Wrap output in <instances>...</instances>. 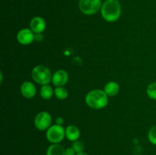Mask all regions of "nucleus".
<instances>
[{"mask_svg": "<svg viewBox=\"0 0 156 155\" xmlns=\"http://www.w3.org/2000/svg\"><path fill=\"white\" fill-rule=\"evenodd\" d=\"M65 150L61 144H52L47 148L46 155H65Z\"/></svg>", "mask_w": 156, "mask_h": 155, "instance_id": "nucleus-13", "label": "nucleus"}, {"mask_svg": "<svg viewBox=\"0 0 156 155\" xmlns=\"http://www.w3.org/2000/svg\"><path fill=\"white\" fill-rule=\"evenodd\" d=\"M54 94L59 100H65L68 97V91L64 87H56L54 90Z\"/></svg>", "mask_w": 156, "mask_h": 155, "instance_id": "nucleus-15", "label": "nucleus"}, {"mask_svg": "<svg viewBox=\"0 0 156 155\" xmlns=\"http://www.w3.org/2000/svg\"><path fill=\"white\" fill-rule=\"evenodd\" d=\"M54 94V90L52 88V87L49 84L42 85L40 89V95L44 100H49L52 98V97Z\"/></svg>", "mask_w": 156, "mask_h": 155, "instance_id": "nucleus-14", "label": "nucleus"}, {"mask_svg": "<svg viewBox=\"0 0 156 155\" xmlns=\"http://www.w3.org/2000/svg\"><path fill=\"white\" fill-rule=\"evenodd\" d=\"M16 38L21 45H29L35 40V35L30 28H23L17 33Z\"/></svg>", "mask_w": 156, "mask_h": 155, "instance_id": "nucleus-7", "label": "nucleus"}, {"mask_svg": "<svg viewBox=\"0 0 156 155\" xmlns=\"http://www.w3.org/2000/svg\"><path fill=\"white\" fill-rule=\"evenodd\" d=\"M66 132V138L70 141H76L79 140L80 137V130L77 126L74 125H69L65 129Z\"/></svg>", "mask_w": 156, "mask_h": 155, "instance_id": "nucleus-11", "label": "nucleus"}, {"mask_svg": "<svg viewBox=\"0 0 156 155\" xmlns=\"http://www.w3.org/2000/svg\"><path fill=\"white\" fill-rule=\"evenodd\" d=\"M101 0H79V9L82 13L86 15H95L101 11Z\"/></svg>", "mask_w": 156, "mask_h": 155, "instance_id": "nucleus-5", "label": "nucleus"}, {"mask_svg": "<svg viewBox=\"0 0 156 155\" xmlns=\"http://www.w3.org/2000/svg\"><path fill=\"white\" fill-rule=\"evenodd\" d=\"M69 81V74L66 71L59 69L55 71L52 76V83L56 87H63Z\"/></svg>", "mask_w": 156, "mask_h": 155, "instance_id": "nucleus-8", "label": "nucleus"}, {"mask_svg": "<svg viewBox=\"0 0 156 155\" xmlns=\"http://www.w3.org/2000/svg\"><path fill=\"white\" fill-rule=\"evenodd\" d=\"M72 147L74 149V150L76 151V153H82L84 152V149H85V145H84V143L82 141L77 140L76 141H73V144H72Z\"/></svg>", "mask_w": 156, "mask_h": 155, "instance_id": "nucleus-18", "label": "nucleus"}, {"mask_svg": "<svg viewBox=\"0 0 156 155\" xmlns=\"http://www.w3.org/2000/svg\"><path fill=\"white\" fill-rule=\"evenodd\" d=\"M51 71L47 66L43 65H38L34 67L31 71V77L36 83L41 85L49 84L52 81Z\"/></svg>", "mask_w": 156, "mask_h": 155, "instance_id": "nucleus-3", "label": "nucleus"}, {"mask_svg": "<svg viewBox=\"0 0 156 155\" xmlns=\"http://www.w3.org/2000/svg\"><path fill=\"white\" fill-rule=\"evenodd\" d=\"M63 122H64V120H63V118H62V117L59 116V117H57V118H56V124L59 125V126H62Z\"/></svg>", "mask_w": 156, "mask_h": 155, "instance_id": "nucleus-20", "label": "nucleus"}, {"mask_svg": "<svg viewBox=\"0 0 156 155\" xmlns=\"http://www.w3.org/2000/svg\"><path fill=\"white\" fill-rule=\"evenodd\" d=\"M76 155H89L88 153H85V152H82V153H76Z\"/></svg>", "mask_w": 156, "mask_h": 155, "instance_id": "nucleus-21", "label": "nucleus"}, {"mask_svg": "<svg viewBox=\"0 0 156 155\" xmlns=\"http://www.w3.org/2000/svg\"><path fill=\"white\" fill-rule=\"evenodd\" d=\"M46 21L40 16L34 17L30 22V28L36 34H40L44 31L46 28Z\"/></svg>", "mask_w": 156, "mask_h": 155, "instance_id": "nucleus-9", "label": "nucleus"}, {"mask_svg": "<svg viewBox=\"0 0 156 155\" xmlns=\"http://www.w3.org/2000/svg\"><path fill=\"white\" fill-rule=\"evenodd\" d=\"M85 103L94 109H101L108 104V96L101 89H94L89 91L85 96Z\"/></svg>", "mask_w": 156, "mask_h": 155, "instance_id": "nucleus-2", "label": "nucleus"}, {"mask_svg": "<svg viewBox=\"0 0 156 155\" xmlns=\"http://www.w3.org/2000/svg\"><path fill=\"white\" fill-rule=\"evenodd\" d=\"M21 93L23 97H25V98H33L36 95V87L32 82L28 81H24L23 82L21 86Z\"/></svg>", "mask_w": 156, "mask_h": 155, "instance_id": "nucleus-10", "label": "nucleus"}, {"mask_svg": "<svg viewBox=\"0 0 156 155\" xmlns=\"http://www.w3.org/2000/svg\"><path fill=\"white\" fill-rule=\"evenodd\" d=\"M34 126L40 131L47 130L51 126L52 116L47 111L38 112L34 120Z\"/></svg>", "mask_w": 156, "mask_h": 155, "instance_id": "nucleus-6", "label": "nucleus"}, {"mask_svg": "<svg viewBox=\"0 0 156 155\" xmlns=\"http://www.w3.org/2000/svg\"><path fill=\"white\" fill-rule=\"evenodd\" d=\"M65 155H76V151L72 147H67L65 150Z\"/></svg>", "mask_w": 156, "mask_h": 155, "instance_id": "nucleus-19", "label": "nucleus"}, {"mask_svg": "<svg viewBox=\"0 0 156 155\" xmlns=\"http://www.w3.org/2000/svg\"><path fill=\"white\" fill-rule=\"evenodd\" d=\"M148 139L153 145H156V125L152 126L148 132Z\"/></svg>", "mask_w": 156, "mask_h": 155, "instance_id": "nucleus-17", "label": "nucleus"}, {"mask_svg": "<svg viewBox=\"0 0 156 155\" xmlns=\"http://www.w3.org/2000/svg\"><path fill=\"white\" fill-rule=\"evenodd\" d=\"M146 94L152 100H156V82L149 84L146 89Z\"/></svg>", "mask_w": 156, "mask_h": 155, "instance_id": "nucleus-16", "label": "nucleus"}, {"mask_svg": "<svg viewBox=\"0 0 156 155\" xmlns=\"http://www.w3.org/2000/svg\"><path fill=\"white\" fill-rule=\"evenodd\" d=\"M120 91V85L116 81H109L105 84L104 91L108 97H114L118 94Z\"/></svg>", "mask_w": 156, "mask_h": 155, "instance_id": "nucleus-12", "label": "nucleus"}, {"mask_svg": "<svg viewBox=\"0 0 156 155\" xmlns=\"http://www.w3.org/2000/svg\"><path fill=\"white\" fill-rule=\"evenodd\" d=\"M121 5L118 0H106L102 3L101 15L108 22H115L121 15Z\"/></svg>", "mask_w": 156, "mask_h": 155, "instance_id": "nucleus-1", "label": "nucleus"}, {"mask_svg": "<svg viewBox=\"0 0 156 155\" xmlns=\"http://www.w3.org/2000/svg\"><path fill=\"white\" fill-rule=\"evenodd\" d=\"M65 129L62 126L55 124L50 126L46 132V138L51 144H59L66 137Z\"/></svg>", "mask_w": 156, "mask_h": 155, "instance_id": "nucleus-4", "label": "nucleus"}]
</instances>
